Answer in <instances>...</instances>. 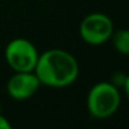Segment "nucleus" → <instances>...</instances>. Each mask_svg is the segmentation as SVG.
<instances>
[{
	"mask_svg": "<svg viewBox=\"0 0 129 129\" xmlns=\"http://www.w3.org/2000/svg\"><path fill=\"white\" fill-rule=\"evenodd\" d=\"M36 74L40 85L50 87H67L76 81L79 74V65L76 58L71 53L62 49H50L39 53Z\"/></svg>",
	"mask_w": 129,
	"mask_h": 129,
	"instance_id": "1",
	"label": "nucleus"
},
{
	"mask_svg": "<svg viewBox=\"0 0 129 129\" xmlns=\"http://www.w3.org/2000/svg\"><path fill=\"white\" fill-rule=\"evenodd\" d=\"M121 96L118 87L111 82H99L90 87L86 99V107L93 118L104 119L118 110Z\"/></svg>",
	"mask_w": 129,
	"mask_h": 129,
	"instance_id": "2",
	"label": "nucleus"
},
{
	"mask_svg": "<svg viewBox=\"0 0 129 129\" xmlns=\"http://www.w3.org/2000/svg\"><path fill=\"white\" fill-rule=\"evenodd\" d=\"M4 57L14 72H34L39 58V51L31 40L15 38L6 46Z\"/></svg>",
	"mask_w": 129,
	"mask_h": 129,
	"instance_id": "3",
	"label": "nucleus"
},
{
	"mask_svg": "<svg viewBox=\"0 0 129 129\" xmlns=\"http://www.w3.org/2000/svg\"><path fill=\"white\" fill-rule=\"evenodd\" d=\"M114 32V24L108 15L103 13H92L82 20L79 35L87 45L99 46L110 40Z\"/></svg>",
	"mask_w": 129,
	"mask_h": 129,
	"instance_id": "4",
	"label": "nucleus"
},
{
	"mask_svg": "<svg viewBox=\"0 0 129 129\" xmlns=\"http://www.w3.org/2000/svg\"><path fill=\"white\" fill-rule=\"evenodd\" d=\"M40 87L35 72H15L7 82V93L14 100H26Z\"/></svg>",
	"mask_w": 129,
	"mask_h": 129,
	"instance_id": "5",
	"label": "nucleus"
},
{
	"mask_svg": "<svg viewBox=\"0 0 129 129\" xmlns=\"http://www.w3.org/2000/svg\"><path fill=\"white\" fill-rule=\"evenodd\" d=\"M110 39L112 40V46L119 54L129 56V29H118L114 31Z\"/></svg>",
	"mask_w": 129,
	"mask_h": 129,
	"instance_id": "6",
	"label": "nucleus"
},
{
	"mask_svg": "<svg viewBox=\"0 0 129 129\" xmlns=\"http://www.w3.org/2000/svg\"><path fill=\"white\" fill-rule=\"evenodd\" d=\"M10 128H11V125L7 121V118L0 114V129H10Z\"/></svg>",
	"mask_w": 129,
	"mask_h": 129,
	"instance_id": "7",
	"label": "nucleus"
},
{
	"mask_svg": "<svg viewBox=\"0 0 129 129\" xmlns=\"http://www.w3.org/2000/svg\"><path fill=\"white\" fill-rule=\"evenodd\" d=\"M123 89H125L126 97L129 99V75L125 76V79H123Z\"/></svg>",
	"mask_w": 129,
	"mask_h": 129,
	"instance_id": "8",
	"label": "nucleus"
}]
</instances>
